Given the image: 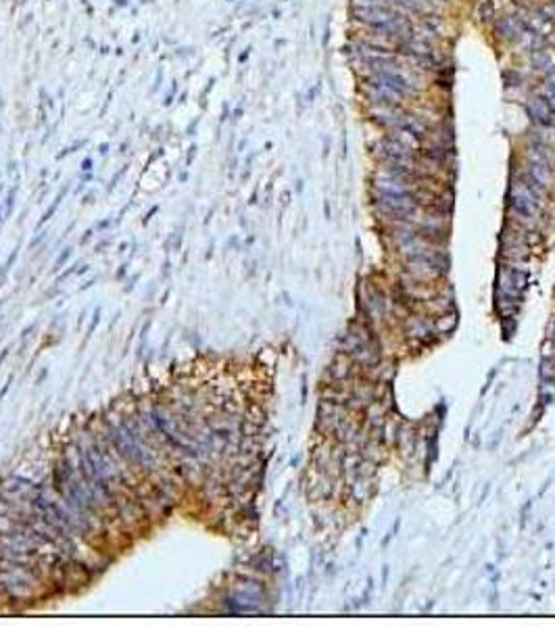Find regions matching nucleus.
Wrapping results in <instances>:
<instances>
[{"label": "nucleus", "instance_id": "39448f33", "mask_svg": "<svg viewBox=\"0 0 555 626\" xmlns=\"http://www.w3.org/2000/svg\"><path fill=\"white\" fill-rule=\"evenodd\" d=\"M547 84H549V86H553V88H555V67H553V69H551V71H549V78H547Z\"/></svg>", "mask_w": 555, "mask_h": 626}, {"label": "nucleus", "instance_id": "20e7f679", "mask_svg": "<svg viewBox=\"0 0 555 626\" xmlns=\"http://www.w3.org/2000/svg\"><path fill=\"white\" fill-rule=\"evenodd\" d=\"M543 99H545V101H547V103H549V105L555 109V88H553V86H549V84L545 86V90H543Z\"/></svg>", "mask_w": 555, "mask_h": 626}, {"label": "nucleus", "instance_id": "f03ea898", "mask_svg": "<svg viewBox=\"0 0 555 626\" xmlns=\"http://www.w3.org/2000/svg\"><path fill=\"white\" fill-rule=\"evenodd\" d=\"M526 111L532 117V121H536L538 126L555 128V109L543 96H532L526 103Z\"/></svg>", "mask_w": 555, "mask_h": 626}, {"label": "nucleus", "instance_id": "7ed1b4c3", "mask_svg": "<svg viewBox=\"0 0 555 626\" xmlns=\"http://www.w3.org/2000/svg\"><path fill=\"white\" fill-rule=\"evenodd\" d=\"M495 30H497L499 38H503V40H515V38H522V34H524L526 28H524V22H520L513 15H507V17H501L497 22Z\"/></svg>", "mask_w": 555, "mask_h": 626}, {"label": "nucleus", "instance_id": "f257e3e1", "mask_svg": "<svg viewBox=\"0 0 555 626\" xmlns=\"http://www.w3.org/2000/svg\"><path fill=\"white\" fill-rule=\"evenodd\" d=\"M368 94H370V99L376 107H399L405 99L401 92H397L395 88H391V86H386V84H382L374 78H370Z\"/></svg>", "mask_w": 555, "mask_h": 626}]
</instances>
